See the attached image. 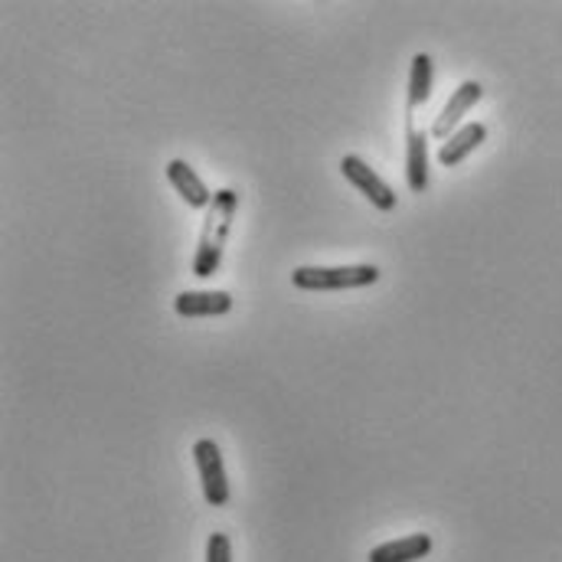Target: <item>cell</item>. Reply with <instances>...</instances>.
Masks as SVG:
<instances>
[{
    "mask_svg": "<svg viewBox=\"0 0 562 562\" xmlns=\"http://www.w3.org/2000/svg\"><path fill=\"white\" fill-rule=\"evenodd\" d=\"M340 173L376 206V210H383V213H393L396 210V193H393V187L363 160V157H357V154H347L344 160H340Z\"/></svg>",
    "mask_w": 562,
    "mask_h": 562,
    "instance_id": "obj_4",
    "label": "cell"
},
{
    "mask_svg": "<svg viewBox=\"0 0 562 562\" xmlns=\"http://www.w3.org/2000/svg\"><path fill=\"white\" fill-rule=\"evenodd\" d=\"M236 210H239V193L223 187L213 193V206L206 210V223L200 233V246L193 256V276L196 279H213L220 272L223 252H226V239L233 233L236 223Z\"/></svg>",
    "mask_w": 562,
    "mask_h": 562,
    "instance_id": "obj_1",
    "label": "cell"
},
{
    "mask_svg": "<svg viewBox=\"0 0 562 562\" xmlns=\"http://www.w3.org/2000/svg\"><path fill=\"white\" fill-rule=\"evenodd\" d=\"M431 79H435V66L428 53H416L413 56V72H409V99H406V112L413 119V112L422 109L431 99Z\"/></svg>",
    "mask_w": 562,
    "mask_h": 562,
    "instance_id": "obj_11",
    "label": "cell"
},
{
    "mask_svg": "<svg viewBox=\"0 0 562 562\" xmlns=\"http://www.w3.org/2000/svg\"><path fill=\"white\" fill-rule=\"evenodd\" d=\"M431 553V537L428 533H413L403 540H390L380 543L376 550H370V562H419Z\"/></svg>",
    "mask_w": 562,
    "mask_h": 562,
    "instance_id": "obj_10",
    "label": "cell"
},
{
    "mask_svg": "<svg viewBox=\"0 0 562 562\" xmlns=\"http://www.w3.org/2000/svg\"><path fill=\"white\" fill-rule=\"evenodd\" d=\"M193 461L200 471V484H203V497L210 507H226L233 491H229V477H226V464H223V451L213 438H200L193 445Z\"/></svg>",
    "mask_w": 562,
    "mask_h": 562,
    "instance_id": "obj_3",
    "label": "cell"
},
{
    "mask_svg": "<svg viewBox=\"0 0 562 562\" xmlns=\"http://www.w3.org/2000/svg\"><path fill=\"white\" fill-rule=\"evenodd\" d=\"M484 138H487V128H484L481 122L461 125L451 138L441 140V147H438V164H441V167H458L474 147H481V140Z\"/></svg>",
    "mask_w": 562,
    "mask_h": 562,
    "instance_id": "obj_9",
    "label": "cell"
},
{
    "mask_svg": "<svg viewBox=\"0 0 562 562\" xmlns=\"http://www.w3.org/2000/svg\"><path fill=\"white\" fill-rule=\"evenodd\" d=\"M406 183L413 193L428 190V135L416 125L406 132Z\"/></svg>",
    "mask_w": 562,
    "mask_h": 562,
    "instance_id": "obj_8",
    "label": "cell"
},
{
    "mask_svg": "<svg viewBox=\"0 0 562 562\" xmlns=\"http://www.w3.org/2000/svg\"><path fill=\"white\" fill-rule=\"evenodd\" d=\"M167 180L173 183V190L180 193V200H183L190 210H210V206H213L210 187L200 180V173H196L187 160H170V164H167Z\"/></svg>",
    "mask_w": 562,
    "mask_h": 562,
    "instance_id": "obj_6",
    "label": "cell"
},
{
    "mask_svg": "<svg viewBox=\"0 0 562 562\" xmlns=\"http://www.w3.org/2000/svg\"><path fill=\"white\" fill-rule=\"evenodd\" d=\"M173 311L180 317H223L233 311L229 291H180L173 297Z\"/></svg>",
    "mask_w": 562,
    "mask_h": 562,
    "instance_id": "obj_7",
    "label": "cell"
},
{
    "mask_svg": "<svg viewBox=\"0 0 562 562\" xmlns=\"http://www.w3.org/2000/svg\"><path fill=\"white\" fill-rule=\"evenodd\" d=\"M481 95H484V89H481V82H474V79H464L454 92H451V99L445 102V109H441V115L435 119V125H431V135L438 140H448L458 128H461V122H464V115L481 102Z\"/></svg>",
    "mask_w": 562,
    "mask_h": 562,
    "instance_id": "obj_5",
    "label": "cell"
},
{
    "mask_svg": "<svg viewBox=\"0 0 562 562\" xmlns=\"http://www.w3.org/2000/svg\"><path fill=\"white\" fill-rule=\"evenodd\" d=\"M206 562H233V540L226 533H210V540H206Z\"/></svg>",
    "mask_w": 562,
    "mask_h": 562,
    "instance_id": "obj_12",
    "label": "cell"
},
{
    "mask_svg": "<svg viewBox=\"0 0 562 562\" xmlns=\"http://www.w3.org/2000/svg\"><path fill=\"white\" fill-rule=\"evenodd\" d=\"M380 279L376 266H334V269H321V266H301L294 269V288L301 291H347V288H363Z\"/></svg>",
    "mask_w": 562,
    "mask_h": 562,
    "instance_id": "obj_2",
    "label": "cell"
}]
</instances>
